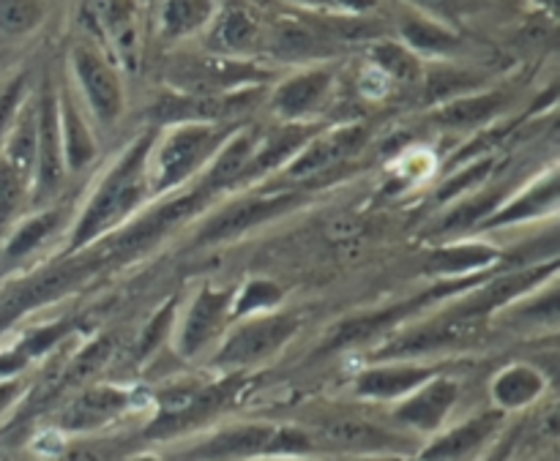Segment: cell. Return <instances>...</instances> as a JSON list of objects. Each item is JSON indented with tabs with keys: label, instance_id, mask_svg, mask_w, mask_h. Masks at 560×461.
<instances>
[{
	"label": "cell",
	"instance_id": "44dd1931",
	"mask_svg": "<svg viewBox=\"0 0 560 461\" xmlns=\"http://www.w3.org/2000/svg\"><path fill=\"white\" fill-rule=\"evenodd\" d=\"M315 123H284L282 129L271 131L268 137H262L260 142L255 145V153L246 162L244 173H241V184H249V180L260 178V175L271 173V169L288 167L295 156L301 153V147L317 134Z\"/></svg>",
	"mask_w": 560,
	"mask_h": 461
},
{
	"label": "cell",
	"instance_id": "ac0fdd59",
	"mask_svg": "<svg viewBox=\"0 0 560 461\" xmlns=\"http://www.w3.org/2000/svg\"><path fill=\"white\" fill-rule=\"evenodd\" d=\"M334 87L331 69H310L290 76L273 91L271 107L284 123H310L323 107Z\"/></svg>",
	"mask_w": 560,
	"mask_h": 461
},
{
	"label": "cell",
	"instance_id": "484cf974",
	"mask_svg": "<svg viewBox=\"0 0 560 461\" xmlns=\"http://www.w3.org/2000/svg\"><path fill=\"white\" fill-rule=\"evenodd\" d=\"M58 118L66 173H82V169L91 167V162L96 158V140H93L85 118H82L80 109H77L74 98L66 91L58 96Z\"/></svg>",
	"mask_w": 560,
	"mask_h": 461
},
{
	"label": "cell",
	"instance_id": "f35d334b",
	"mask_svg": "<svg viewBox=\"0 0 560 461\" xmlns=\"http://www.w3.org/2000/svg\"><path fill=\"white\" fill-rule=\"evenodd\" d=\"M405 3L413 5V11H419V14L432 16V20L446 25V22L459 20L465 11L476 9V3H481V0H405Z\"/></svg>",
	"mask_w": 560,
	"mask_h": 461
},
{
	"label": "cell",
	"instance_id": "ffe728a7",
	"mask_svg": "<svg viewBox=\"0 0 560 461\" xmlns=\"http://www.w3.org/2000/svg\"><path fill=\"white\" fill-rule=\"evenodd\" d=\"M262 44L279 60H317L339 49L337 38L315 20H279Z\"/></svg>",
	"mask_w": 560,
	"mask_h": 461
},
{
	"label": "cell",
	"instance_id": "7dc6e473",
	"mask_svg": "<svg viewBox=\"0 0 560 461\" xmlns=\"http://www.w3.org/2000/svg\"><path fill=\"white\" fill-rule=\"evenodd\" d=\"M383 461H399L397 457H388V459H383Z\"/></svg>",
	"mask_w": 560,
	"mask_h": 461
},
{
	"label": "cell",
	"instance_id": "8d00e7d4",
	"mask_svg": "<svg viewBox=\"0 0 560 461\" xmlns=\"http://www.w3.org/2000/svg\"><path fill=\"white\" fill-rule=\"evenodd\" d=\"M27 102V74H16L14 80L5 82V87L0 91V142L9 134V129L14 126L16 115H20L22 104Z\"/></svg>",
	"mask_w": 560,
	"mask_h": 461
},
{
	"label": "cell",
	"instance_id": "9c48e42d",
	"mask_svg": "<svg viewBox=\"0 0 560 461\" xmlns=\"http://www.w3.org/2000/svg\"><path fill=\"white\" fill-rule=\"evenodd\" d=\"M66 180L63 142H60L58 93L52 82L44 80L36 98V173H33V205H49Z\"/></svg>",
	"mask_w": 560,
	"mask_h": 461
},
{
	"label": "cell",
	"instance_id": "83f0119b",
	"mask_svg": "<svg viewBox=\"0 0 560 461\" xmlns=\"http://www.w3.org/2000/svg\"><path fill=\"white\" fill-rule=\"evenodd\" d=\"M85 20L107 42L129 55L135 49V3L131 0H85Z\"/></svg>",
	"mask_w": 560,
	"mask_h": 461
},
{
	"label": "cell",
	"instance_id": "60d3db41",
	"mask_svg": "<svg viewBox=\"0 0 560 461\" xmlns=\"http://www.w3.org/2000/svg\"><path fill=\"white\" fill-rule=\"evenodd\" d=\"M520 435H523V429H520V426L509 429L506 435L495 442V448H490V451H487V457L481 461H509L512 459L514 448H517V442H520Z\"/></svg>",
	"mask_w": 560,
	"mask_h": 461
},
{
	"label": "cell",
	"instance_id": "d6a6232c",
	"mask_svg": "<svg viewBox=\"0 0 560 461\" xmlns=\"http://www.w3.org/2000/svg\"><path fill=\"white\" fill-rule=\"evenodd\" d=\"M213 11H217L213 0H167L162 11V36H191L213 20Z\"/></svg>",
	"mask_w": 560,
	"mask_h": 461
},
{
	"label": "cell",
	"instance_id": "9a60e30c",
	"mask_svg": "<svg viewBox=\"0 0 560 461\" xmlns=\"http://www.w3.org/2000/svg\"><path fill=\"white\" fill-rule=\"evenodd\" d=\"M366 142V126L361 123H350V126H339V129L326 131L320 134L317 131L304 147H301L299 156L288 164V175L295 180L312 178V175L328 173L337 164L348 162L350 156L364 147Z\"/></svg>",
	"mask_w": 560,
	"mask_h": 461
},
{
	"label": "cell",
	"instance_id": "e0dca14e",
	"mask_svg": "<svg viewBox=\"0 0 560 461\" xmlns=\"http://www.w3.org/2000/svg\"><path fill=\"white\" fill-rule=\"evenodd\" d=\"M129 410V393L118 386H85L60 410L58 426L63 432H93L113 424Z\"/></svg>",
	"mask_w": 560,
	"mask_h": 461
},
{
	"label": "cell",
	"instance_id": "2e32d148",
	"mask_svg": "<svg viewBox=\"0 0 560 461\" xmlns=\"http://www.w3.org/2000/svg\"><path fill=\"white\" fill-rule=\"evenodd\" d=\"M441 366L416 364V360H388V364L364 369L353 382V391L359 399H372V402H397V399L410 397L416 388L430 382L432 377L441 375Z\"/></svg>",
	"mask_w": 560,
	"mask_h": 461
},
{
	"label": "cell",
	"instance_id": "5bb4252c",
	"mask_svg": "<svg viewBox=\"0 0 560 461\" xmlns=\"http://www.w3.org/2000/svg\"><path fill=\"white\" fill-rule=\"evenodd\" d=\"M457 399H459V382L441 371V375L432 377L430 382L416 388L410 397L399 399L392 418L399 429L410 432L413 437L432 435V432H438L443 424H446V418L452 415Z\"/></svg>",
	"mask_w": 560,
	"mask_h": 461
},
{
	"label": "cell",
	"instance_id": "4316f807",
	"mask_svg": "<svg viewBox=\"0 0 560 461\" xmlns=\"http://www.w3.org/2000/svg\"><path fill=\"white\" fill-rule=\"evenodd\" d=\"M547 380L536 366L512 364L492 380V402L501 413L523 410L545 393Z\"/></svg>",
	"mask_w": 560,
	"mask_h": 461
},
{
	"label": "cell",
	"instance_id": "7402d4cb",
	"mask_svg": "<svg viewBox=\"0 0 560 461\" xmlns=\"http://www.w3.org/2000/svg\"><path fill=\"white\" fill-rule=\"evenodd\" d=\"M503 415L506 413H501V410H487V413L454 426L452 432H446V435H441L438 440H432L430 446L421 451L419 461H459L470 457V453L479 451V448H485L487 442L492 440L498 426L503 424Z\"/></svg>",
	"mask_w": 560,
	"mask_h": 461
},
{
	"label": "cell",
	"instance_id": "f546056e",
	"mask_svg": "<svg viewBox=\"0 0 560 461\" xmlns=\"http://www.w3.org/2000/svg\"><path fill=\"white\" fill-rule=\"evenodd\" d=\"M0 145H3L0 156L11 167L20 169L25 178L33 180V173H36V102L22 104L14 126H11Z\"/></svg>",
	"mask_w": 560,
	"mask_h": 461
},
{
	"label": "cell",
	"instance_id": "b9f144b4",
	"mask_svg": "<svg viewBox=\"0 0 560 461\" xmlns=\"http://www.w3.org/2000/svg\"><path fill=\"white\" fill-rule=\"evenodd\" d=\"M22 380L20 377H11V380H0V415L5 413V410L11 407V404L16 402V399H20V393H22Z\"/></svg>",
	"mask_w": 560,
	"mask_h": 461
},
{
	"label": "cell",
	"instance_id": "4fadbf2b",
	"mask_svg": "<svg viewBox=\"0 0 560 461\" xmlns=\"http://www.w3.org/2000/svg\"><path fill=\"white\" fill-rule=\"evenodd\" d=\"M71 71H74L77 82L85 93L93 118L102 126H113L124 113V85H120L118 71L109 63L107 55L98 52L88 42L74 44V49H71Z\"/></svg>",
	"mask_w": 560,
	"mask_h": 461
},
{
	"label": "cell",
	"instance_id": "bcb514c9",
	"mask_svg": "<svg viewBox=\"0 0 560 461\" xmlns=\"http://www.w3.org/2000/svg\"><path fill=\"white\" fill-rule=\"evenodd\" d=\"M137 461H159V459H153V457H145V459H137Z\"/></svg>",
	"mask_w": 560,
	"mask_h": 461
},
{
	"label": "cell",
	"instance_id": "f1b7e54d",
	"mask_svg": "<svg viewBox=\"0 0 560 461\" xmlns=\"http://www.w3.org/2000/svg\"><path fill=\"white\" fill-rule=\"evenodd\" d=\"M262 44L260 25L244 5H230L213 25V47L219 55L238 58V55L252 52Z\"/></svg>",
	"mask_w": 560,
	"mask_h": 461
},
{
	"label": "cell",
	"instance_id": "d6986e66",
	"mask_svg": "<svg viewBox=\"0 0 560 461\" xmlns=\"http://www.w3.org/2000/svg\"><path fill=\"white\" fill-rule=\"evenodd\" d=\"M558 213V173L550 169V173L541 175L539 180L523 189L520 194L506 197L485 222L476 229L481 233H490V229H503L514 227V224L534 222V218L556 216Z\"/></svg>",
	"mask_w": 560,
	"mask_h": 461
},
{
	"label": "cell",
	"instance_id": "6da1fadb",
	"mask_svg": "<svg viewBox=\"0 0 560 461\" xmlns=\"http://www.w3.org/2000/svg\"><path fill=\"white\" fill-rule=\"evenodd\" d=\"M156 137L159 129H148L104 173V178L98 180L93 194L88 197L85 208L77 216L66 255H74V251L88 249L96 240L118 233L124 224H129L145 208V202L153 197L151 180H148V156H151Z\"/></svg>",
	"mask_w": 560,
	"mask_h": 461
},
{
	"label": "cell",
	"instance_id": "836d02e7",
	"mask_svg": "<svg viewBox=\"0 0 560 461\" xmlns=\"http://www.w3.org/2000/svg\"><path fill=\"white\" fill-rule=\"evenodd\" d=\"M109 355H113V342L107 336L91 342L77 358L66 364V369L60 371V380L55 382V391H63V388H77L80 391V388H85L98 375V369L107 366Z\"/></svg>",
	"mask_w": 560,
	"mask_h": 461
},
{
	"label": "cell",
	"instance_id": "d4e9b609",
	"mask_svg": "<svg viewBox=\"0 0 560 461\" xmlns=\"http://www.w3.org/2000/svg\"><path fill=\"white\" fill-rule=\"evenodd\" d=\"M509 107L506 91H485V93H465V96L448 98L432 115L438 126L443 129H481L492 118Z\"/></svg>",
	"mask_w": 560,
	"mask_h": 461
},
{
	"label": "cell",
	"instance_id": "52a82bcc",
	"mask_svg": "<svg viewBox=\"0 0 560 461\" xmlns=\"http://www.w3.org/2000/svg\"><path fill=\"white\" fill-rule=\"evenodd\" d=\"M299 333V320L290 315H260L246 317L230 328L228 339L213 355V366L230 371H244L271 360L288 347L290 339Z\"/></svg>",
	"mask_w": 560,
	"mask_h": 461
},
{
	"label": "cell",
	"instance_id": "ab89813d",
	"mask_svg": "<svg viewBox=\"0 0 560 461\" xmlns=\"http://www.w3.org/2000/svg\"><path fill=\"white\" fill-rule=\"evenodd\" d=\"M299 3L312 5V9L342 11V14H364L377 5V0H299Z\"/></svg>",
	"mask_w": 560,
	"mask_h": 461
},
{
	"label": "cell",
	"instance_id": "5b68a950",
	"mask_svg": "<svg viewBox=\"0 0 560 461\" xmlns=\"http://www.w3.org/2000/svg\"><path fill=\"white\" fill-rule=\"evenodd\" d=\"M315 453V442L301 426L279 424H238L217 432L191 448V461H260L293 457L304 459Z\"/></svg>",
	"mask_w": 560,
	"mask_h": 461
},
{
	"label": "cell",
	"instance_id": "7a4b0ae2",
	"mask_svg": "<svg viewBox=\"0 0 560 461\" xmlns=\"http://www.w3.org/2000/svg\"><path fill=\"white\" fill-rule=\"evenodd\" d=\"M238 131L235 123H178L167 134L156 137L148 156V180L151 194H173L186 180L213 162L224 142Z\"/></svg>",
	"mask_w": 560,
	"mask_h": 461
},
{
	"label": "cell",
	"instance_id": "1f68e13d",
	"mask_svg": "<svg viewBox=\"0 0 560 461\" xmlns=\"http://www.w3.org/2000/svg\"><path fill=\"white\" fill-rule=\"evenodd\" d=\"M31 191L33 180L0 156V238L9 235V229L22 218L27 202H31Z\"/></svg>",
	"mask_w": 560,
	"mask_h": 461
},
{
	"label": "cell",
	"instance_id": "603a6c76",
	"mask_svg": "<svg viewBox=\"0 0 560 461\" xmlns=\"http://www.w3.org/2000/svg\"><path fill=\"white\" fill-rule=\"evenodd\" d=\"M66 222V208L63 205H44L38 213L20 218L14 227L5 235V244L0 249V265L14 268L25 262L33 251L42 249L49 238L60 229Z\"/></svg>",
	"mask_w": 560,
	"mask_h": 461
},
{
	"label": "cell",
	"instance_id": "7bdbcfd3",
	"mask_svg": "<svg viewBox=\"0 0 560 461\" xmlns=\"http://www.w3.org/2000/svg\"><path fill=\"white\" fill-rule=\"evenodd\" d=\"M60 461H107V457L91 446H77V448H71V451H66Z\"/></svg>",
	"mask_w": 560,
	"mask_h": 461
},
{
	"label": "cell",
	"instance_id": "7c38bea8",
	"mask_svg": "<svg viewBox=\"0 0 560 461\" xmlns=\"http://www.w3.org/2000/svg\"><path fill=\"white\" fill-rule=\"evenodd\" d=\"M235 287H217V284H202L195 295H191L189 306H186L184 317L178 322V353L184 358H197L206 353L219 333L228 326H233L230 311H233Z\"/></svg>",
	"mask_w": 560,
	"mask_h": 461
},
{
	"label": "cell",
	"instance_id": "277c9868",
	"mask_svg": "<svg viewBox=\"0 0 560 461\" xmlns=\"http://www.w3.org/2000/svg\"><path fill=\"white\" fill-rule=\"evenodd\" d=\"M485 276L487 273H479V276H463V279H443V282H435L430 289H424V293L413 295V298L408 300H399V304H392L388 309L348 317V320H342L337 328H334V333L328 336L323 353H342V350L361 347V344L381 342V339H386L388 333L399 331V328L408 326V322L419 320L421 311L430 309L432 304H443V300H452L457 298V295L474 289Z\"/></svg>",
	"mask_w": 560,
	"mask_h": 461
},
{
	"label": "cell",
	"instance_id": "8992f818",
	"mask_svg": "<svg viewBox=\"0 0 560 461\" xmlns=\"http://www.w3.org/2000/svg\"><path fill=\"white\" fill-rule=\"evenodd\" d=\"M306 435L315 442V451L353 453L366 459L405 457L419 448V440L405 429L383 426L359 413L320 415L306 426Z\"/></svg>",
	"mask_w": 560,
	"mask_h": 461
},
{
	"label": "cell",
	"instance_id": "e575fe53",
	"mask_svg": "<svg viewBox=\"0 0 560 461\" xmlns=\"http://www.w3.org/2000/svg\"><path fill=\"white\" fill-rule=\"evenodd\" d=\"M282 287L268 279H249L244 287H235V298H233V311H230V320L238 322L246 320V317H260V315H271L273 309L282 300Z\"/></svg>",
	"mask_w": 560,
	"mask_h": 461
},
{
	"label": "cell",
	"instance_id": "30bf717a",
	"mask_svg": "<svg viewBox=\"0 0 560 461\" xmlns=\"http://www.w3.org/2000/svg\"><path fill=\"white\" fill-rule=\"evenodd\" d=\"M260 98V87L233 93H164L153 104L151 115L159 126L178 123H230L252 109Z\"/></svg>",
	"mask_w": 560,
	"mask_h": 461
},
{
	"label": "cell",
	"instance_id": "d590c367",
	"mask_svg": "<svg viewBox=\"0 0 560 461\" xmlns=\"http://www.w3.org/2000/svg\"><path fill=\"white\" fill-rule=\"evenodd\" d=\"M44 20L42 0H0V33L9 38L27 36Z\"/></svg>",
	"mask_w": 560,
	"mask_h": 461
},
{
	"label": "cell",
	"instance_id": "8fae6325",
	"mask_svg": "<svg viewBox=\"0 0 560 461\" xmlns=\"http://www.w3.org/2000/svg\"><path fill=\"white\" fill-rule=\"evenodd\" d=\"M266 80V69L228 55L189 58L170 71V85L175 87V93H233L244 87H260Z\"/></svg>",
	"mask_w": 560,
	"mask_h": 461
},
{
	"label": "cell",
	"instance_id": "4dcf8cb0",
	"mask_svg": "<svg viewBox=\"0 0 560 461\" xmlns=\"http://www.w3.org/2000/svg\"><path fill=\"white\" fill-rule=\"evenodd\" d=\"M370 60L375 66V71H381L388 82H399V85H416V82L424 76L421 69V60L410 52L408 47H402L399 42H381L370 44Z\"/></svg>",
	"mask_w": 560,
	"mask_h": 461
},
{
	"label": "cell",
	"instance_id": "74e56055",
	"mask_svg": "<svg viewBox=\"0 0 560 461\" xmlns=\"http://www.w3.org/2000/svg\"><path fill=\"white\" fill-rule=\"evenodd\" d=\"M175 304H178L175 298L167 300V306H162V309L153 315V320L145 326L140 344H137V353H140V358H148V355H151L153 350H159V344L164 342L170 326L175 322Z\"/></svg>",
	"mask_w": 560,
	"mask_h": 461
},
{
	"label": "cell",
	"instance_id": "cb8c5ba5",
	"mask_svg": "<svg viewBox=\"0 0 560 461\" xmlns=\"http://www.w3.org/2000/svg\"><path fill=\"white\" fill-rule=\"evenodd\" d=\"M399 38H402V47H408L410 52L419 58V55H430V58H446L463 49V36L454 31L452 25H443V22L432 20V16L419 14V11H405L397 22Z\"/></svg>",
	"mask_w": 560,
	"mask_h": 461
},
{
	"label": "cell",
	"instance_id": "ba28073f",
	"mask_svg": "<svg viewBox=\"0 0 560 461\" xmlns=\"http://www.w3.org/2000/svg\"><path fill=\"white\" fill-rule=\"evenodd\" d=\"M304 205V194L301 191H271V194L246 197V200L230 202L228 208L213 213L206 218L200 229H197L191 246L202 249V246H219L238 240L241 235L252 233V229L262 227V224L273 222L279 216H288L290 211Z\"/></svg>",
	"mask_w": 560,
	"mask_h": 461
},
{
	"label": "cell",
	"instance_id": "3957f363",
	"mask_svg": "<svg viewBox=\"0 0 560 461\" xmlns=\"http://www.w3.org/2000/svg\"><path fill=\"white\" fill-rule=\"evenodd\" d=\"M241 388V375L224 377L219 382H173L156 397V415L145 429V440H170L200 429L235 402Z\"/></svg>",
	"mask_w": 560,
	"mask_h": 461
},
{
	"label": "cell",
	"instance_id": "f6af8a7d",
	"mask_svg": "<svg viewBox=\"0 0 560 461\" xmlns=\"http://www.w3.org/2000/svg\"><path fill=\"white\" fill-rule=\"evenodd\" d=\"M260 461H306V459H293V457H279V459H260Z\"/></svg>",
	"mask_w": 560,
	"mask_h": 461
},
{
	"label": "cell",
	"instance_id": "ee69618b",
	"mask_svg": "<svg viewBox=\"0 0 560 461\" xmlns=\"http://www.w3.org/2000/svg\"><path fill=\"white\" fill-rule=\"evenodd\" d=\"M534 3L539 5V9H545L550 16L558 14V0H534Z\"/></svg>",
	"mask_w": 560,
	"mask_h": 461
}]
</instances>
